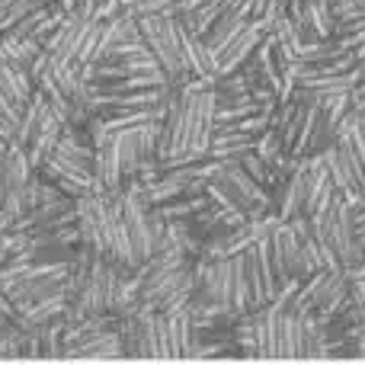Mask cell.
<instances>
[{
    "mask_svg": "<svg viewBox=\"0 0 365 365\" xmlns=\"http://www.w3.org/2000/svg\"><path fill=\"white\" fill-rule=\"evenodd\" d=\"M138 29L145 36V42L151 45L154 58L160 61V68L167 71L173 87L192 81L186 68V55H182V23L180 16H164V13H151V16H138Z\"/></svg>",
    "mask_w": 365,
    "mask_h": 365,
    "instance_id": "obj_1",
    "label": "cell"
},
{
    "mask_svg": "<svg viewBox=\"0 0 365 365\" xmlns=\"http://www.w3.org/2000/svg\"><path fill=\"white\" fill-rule=\"evenodd\" d=\"M266 32H269V23H266V19H247V23L212 55L215 58V77H225V74H231V71H237L244 61H250L257 45L266 38Z\"/></svg>",
    "mask_w": 365,
    "mask_h": 365,
    "instance_id": "obj_2",
    "label": "cell"
},
{
    "mask_svg": "<svg viewBox=\"0 0 365 365\" xmlns=\"http://www.w3.org/2000/svg\"><path fill=\"white\" fill-rule=\"evenodd\" d=\"M64 125H68V122H64V115L58 113L51 103H45L42 115H38L36 132H32L29 145H26V154H29V160H32V167H36V170L51 158V151H55L58 138L64 135Z\"/></svg>",
    "mask_w": 365,
    "mask_h": 365,
    "instance_id": "obj_3",
    "label": "cell"
},
{
    "mask_svg": "<svg viewBox=\"0 0 365 365\" xmlns=\"http://www.w3.org/2000/svg\"><path fill=\"white\" fill-rule=\"evenodd\" d=\"M276 215H279V221H292L298 215H308V158H302V164L279 186Z\"/></svg>",
    "mask_w": 365,
    "mask_h": 365,
    "instance_id": "obj_4",
    "label": "cell"
},
{
    "mask_svg": "<svg viewBox=\"0 0 365 365\" xmlns=\"http://www.w3.org/2000/svg\"><path fill=\"white\" fill-rule=\"evenodd\" d=\"M87 23H90V13H81V10L68 13V16L61 19V26L51 32V38L45 42V48H48L51 55H58V58H74L77 61V51H81Z\"/></svg>",
    "mask_w": 365,
    "mask_h": 365,
    "instance_id": "obj_5",
    "label": "cell"
},
{
    "mask_svg": "<svg viewBox=\"0 0 365 365\" xmlns=\"http://www.w3.org/2000/svg\"><path fill=\"white\" fill-rule=\"evenodd\" d=\"M0 87H4L6 93H10V100L23 109H26V103L32 100V93H36V81H32L29 68L13 64V61H6V58H0Z\"/></svg>",
    "mask_w": 365,
    "mask_h": 365,
    "instance_id": "obj_6",
    "label": "cell"
},
{
    "mask_svg": "<svg viewBox=\"0 0 365 365\" xmlns=\"http://www.w3.org/2000/svg\"><path fill=\"white\" fill-rule=\"evenodd\" d=\"M45 51V45L38 42V38H29V36H19V32H4L0 36V58H6V61L13 64H23V68H32L36 64V58Z\"/></svg>",
    "mask_w": 365,
    "mask_h": 365,
    "instance_id": "obj_7",
    "label": "cell"
},
{
    "mask_svg": "<svg viewBox=\"0 0 365 365\" xmlns=\"http://www.w3.org/2000/svg\"><path fill=\"white\" fill-rule=\"evenodd\" d=\"M122 10L132 16H151V13H164V16H180L182 0H119Z\"/></svg>",
    "mask_w": 365,
    "mask_h": 365,
    "instance_id": "obj_8",
    "label": "cell"
},
{
    "mask_svg": "<svg viewBox=\"0 0 365 365\" xmlns=\"http://www.w3.org/2000/svg\"><path fill=\"white\" fill-rule=\"evenodd\" d=\"M356 113L365 115V96H359V100H356Z\"/></svg>",
    "mask_w": 365,
    "mask_h": 365,
    "instance_id": "obj_9",
    "label": "cell"
},
{
    "mask_svg": "<svg viewBox=\"0 0 365 365\" xmlns=\"http://www.w3.org/2000/svg\"><path fill=\"white\" fill-rule=\"evenodd\" d=\"M10 4H16V0H0V10H6Z\"/></svg>",
    "mask_w": 365,
    "mask_h": 365,
    "instance_id": "obj_10",
    "label": "cell"
},
{
    "mask_svg": "<svg viewBox=\"0 0 365 365\" xmlns=\"http://www.w3.org/2000/svg\"><path fill=\"white\" fill-rule=\"evenodd\" d=\"M362 266H365V253H362Z\"/></svg>",
    "mask_w": 365,
    "mask_h": 365,
    "instance_id": "obj_11",
    "label": "cell"
}]
</instances>
